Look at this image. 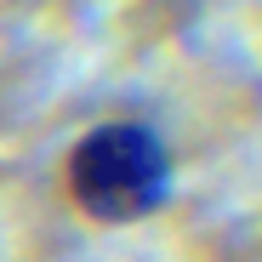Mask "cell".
Wrapping results in <instances>:
<instances>
[{"label":"cell","mask_w":262,"mask_h":262,"mask_svg":"<svg viewBox=\"0 0 262 262\" xmlns=\"http://www.w3.org/2000/svg\"><path fill=\"white\" fill-rule=\"evenodd\" d=\"M165 177L171 171L160 143L137 125H103L69 160V194L103 223H125V216L148 211L165 194Z\"/></svg>","instance_id":"1"}]
</instances>
